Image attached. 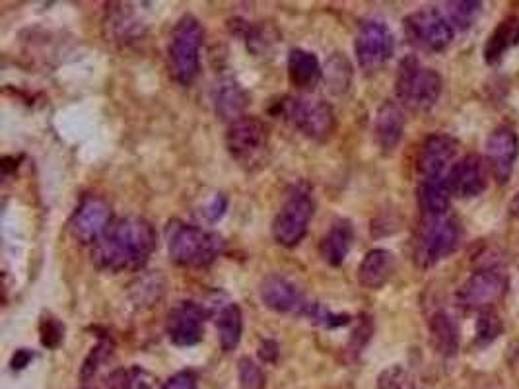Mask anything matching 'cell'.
Wrapping results in <instances>:
<instances>
[{
    "label": "cell",
    "mask_w": 519,
    "mask_h": 389,
    "mask_svg": "<svg viewBox=\"0 0 519 389\" xmlns=\"http://www.w3.org/2000/svg\"><path fill=\"white\" fill-rule=\"evenodd\" d=\"M259 296L269 310L286 316L308 318L313 306V302L306 298V294L296 284L277 273L267 275L261 281Z\"/></svg>",
    "instance_id": "cell-12"
},
{
    "label": "cell",
    "mask_w": 519,
    "mask_h": 389,
    "mask_svg": "<svg viewBox=\"0 0 519 389\" xmlns=\"http://www.w3.org/2000/svg\"><path fill=\"white\" fill-rule=\"evenodd\" d=\"M32 360H34V353L30 349H20L12 356L10 366H12V370H24Z\"/></svg>",
    "instance_id": "cell-36"
},
{
    "label": "cell",
    "mask_w": 519,
    "mask_h": 389,
    "mask_svg": "<svg viewBox=\"0 0 519 389\" xmlns=\"http://www.w3.org/2000/svg\"><path fill=\"white\" fill-rule=\"evenodd\" d=\"M519 45V16L512 14L504 18L486 39L483 57L486 65H498L504 61L508 51Z\"/></svg>",
    "instance_id": "cell-22"
},
{
    "label": "cell",
    "mask_w": 519,
    "mask_h": 389,
    "mask_svg": "<svg viewBox=\"0 0 519 389\" xmlns=\"http://www.w3.org/2000/svg\"><path fill=\"white\" fill-rule=\"evenodd\" d=\"M41 345L47 349H57L65 339V325L57 318H43L39 325Z\"/></svg>",
    "instance_id": "cell-33"
},
{
    "label": "cell",
    "mask_w": 519,
    "mask_h": 389,
    "mask_svg": "<svg viewBox=\"0 0 519 389\" xmlns=\"http://www.w3.org/2000/svg\"><path fill=\"white\" fill-rule=\"evenodd\" d=\"M162 389H199V386L193 372H177L164 382Z\"/></svg>",
    "instance_id": "cell-34"
},
{
    "label": "cell",
    "mask_w": 519,
    "mask_h": 389,
    "mask_svg": "<svg viewBox=\"0 0 519 389\" xmlns=\"http://www.w3.org/2000/svg\"><path fill=\"white\" fill-rule=\"evenodd\" d=\"M405 133V113L395 102H383L374 121V137L381 152L391 154Z\"/></svg>",
    "instance_id": "cell-19"
},
{
    "label": "cell",
    "mask_w": 519,
    "mask_h": 389,
    "mask_svg": "<svg viewBox=\"0 0 519 389\" xmlns=\"http://www.w3.org/2000/svg\"><path fill=\"white\" fill-rule=\"evenodd\" d=\"M395 94L401 106L411 111H428L440 100L442 76L434 69L424 67L416 57H407L397 71Z\"/></svg>",
    "instance_id": "cell-5"
},
{
    "label": "cell",
    "mask_w": 519,
    "mask_h": 389,
    "mask_svg": "<svg viewBox=\"0 0 519 389\" xmlns=\"http://www.w3.org/2000/svg\"><path fill=\"white\" fill-rule=\"evenodd\" d=\"M397 269V259L389 249H370L358 265V283L368 290H380Z\"/></svg>",
    "instance_id": "cell-18"
},
{
    "label": "cell",
    "mask_w": 519,
    "mask_h": 389,
    "mask_svg": "<svg viewBox=\"0 0 519 389\" xmlns=\"http://www.w3.org/2000/svg\"><path fill=\"white\" fill-rule=\"evenodd\" d=\"M224 251V240L205 228L175 224L168 234V253L175 265L203 269L212 265Z\"/></svg>",
    "instance_id": "cell-4"
},
{
    "label": "cell",
    "mask_w": 519,
    "mask_h": 389,
    "mask_svg": "<svg viewBox=\"0 0 519 389\" xmlns=\"http://www.w3.org/2000/svg\"><path fill=\"white\" fill-rule=\"evenodd\" d=\"M430 339L436 353L455 356L459 351V327L448 312H436L430 319Z\"/></svg>",
    "instance_id": "cell-25"
},
{
    "label": "cell",
    "mask_w": 519,
    "mask_h": 389,
    "mask_svg": "<svg viewBox=\"0 0 519 389\" xmlns=\"http://www.w3.org/2000/svg\"><path fill=\"white\" fill-rule=\"evenodd\" d=\"M502 331H504V325L496 312H492V310L481 312L479 321H477V331H475V345L488 347L492 341L498 339V335H502Z\"/></svg>",
    "instance_id": "cell-30"
},
{
    "label": "cell",
    "mask_w": 519,
    "mask_h": 389,
    "mask_svg": "<svg viewBox=\"0 0 519 389\" xmlns=\"http://www.w3.org/2000/svg\"><path fill=\"white\" fill-rule=\"evenodd\" d=\"M506 286L508 281L500 271L481 269L461 284L457 290V302L467 310L486 312L504 296Z\"/></svg>",
    "instance_id": "cell-13"
},
{
    "label": "cell",
    "mask_w": 519,
    "mask_h": 389,
    "mask_svg": "<svg viewBox=\"0 0 519 389\" xmlns=\"http://www.w3.org/2000/svg\"><path fill=\"white\" fill-rule=\"evenodd\" d=\"M459 141L446 133H434L426 137L418 156H416V172L420 181L424 179H444L446 170L450 168L453 158L457 156Z\"/></svg>",
    "instance_id": "cell-15"
},
{
    "label": "cell",
    "mask_w": 519,
    "mask_h": 389,
    "mask_svg": "<svg viewBox=\"0 0 519 389\" xmlns=\"http://www.w3.org/2000/svg\"><path fill=\"white\" fill-rule=\"evenodd\" d=\"M510 214L519 218V193H516V197L510 201Z\"/></svg>",
    "instance_id": "cell-38"
},
{
    "label": "cell",
    "mask_w": 519,
    "mask_h": 389,
    "mask_svg": "<svg viewBox=\"0 0 519 389\" xmlns=\"http://www.w3.org/2000/svg\"><path fill=\"white\" fill-rule=\"evenodd\" d=\"M448 20L459 30H469L483 12V2H448Z\"/></svg>",
    "instance_id": "cell-28"
},
{
    "label": "cell",
    "mask_w": 519,
    "mask_h": 389,
    "mask_svg": "<svg viewBox=\"0 0 519 389\" xmlns=\"http://www.w3.org/2000/svg\"><path fill=\"white\" fill-rule=\"evenodd\" d=\"M111 226V205L104 197L88 195L70 216V236L82 246H94Z\"/></svg>",
    "instance_id": "cell-11"
},
{
    "label": "cell",
    "mask_w": 519,
    "mask_h": 389,
    "mask_svg": "<svg viewBox=\"0 0 519 389\" xmlns=\"http://www.w3.org/2000/svg\"><path fill=\"white\" fill-rule=\"evenodd\" d=\"M312 218L313 199L310 191H292L273 220L275 242L282 248H296L308 234Z\"/></svg>",
    "instance_id": "cell-8"
},
{
    "label": "cell",
    "mask_w": 519,
    "mask_h": 389,
    "mask_svg": "<svg viewBox=\"0 0 519 389\" xmlns=\"http://www.w3.org/2000/svg\"><path fill=\"white\" fill-rule=\"evenodd\" d=\"M321 65L317 57L306 49H290L288 53V76L298 90H313L321 80Z\"/></svg>",
    "instance_id": "cell-23"
},
{
    "label": "cell",
    "mask_w": 519,
    "mask_h": 389,
    "mask_svg": "<svg viewBox=\"0 0 519 389\" xmlns=\"http://www.w3.org/2000/svg\"><path fill=\"white\" fill-rule=\"evenodd\" d=\"M238 378L242 389H265V374L257 362L243 356L238 362Z\"/></svg>",
    "instance_id": "cell-32"
},
{
    "label": "cell",
    "mask_w": 519,
    "mask_h": 389,
    "mask_svg": "<svg viewBox=\"0 0 519 389\" xmlns=\"http://www.w3.org/2000/svg\"><path fill=\"white\" fill-rule=\"evenodd\" d=\"M249 104V98L245 94L240 82L234 78H222L212 88V106L216 115L222 121H238L245 117V107Z\"/></svg>",
    "instance_id": "cell-20"
},
{
    "label": "cell",
    "mask_w": 519,
    "mask_h": 389,
    "mask_svg": "<svg viewBox=\"0 0 519 389\" xmlns=\"http://www.w3.org/2000/svg\"><path fill=\"white\" fill-rule=\"evenodd\" d=\"M158 244L154 226L140 216H125L107 228L94 244L92 263L104 273L140 271Z\"/></svg>",
    "instance_id": "cell-1"
},
{
    "label": "cell",
    "mask_w": 519,
    "mask_h": 389,
    "mask_svg": "<svg viewBox=\"0 0 519 389\" xmlns=\"http://www.w3.org/2000/svg\"><path fill=\"white\" fill-rule=\"evenodd\" d=\"M216 331H218V343L224 353H232L240 341L243 333L242 310L238 304H228L222 308L216 319Z\"/></svg>",
    "instance_id": "cell-26"
},
{
    "label": "cell",
    "mask_w": 519,
    "mask_h": 389,
    "mask_svg": "<svg viewBox=\"0 0 519 389\" xmlns=\"http://www.w3.org/2000/svg\"><path fill=\"white\" fill-rule=\"evenodd\" d=\"M461 242V226L455 216H422L413 240V259L418 269H430L450 257Z\"/></svg>",
    "instance_id": "cell-3"
},
{
    "label": "cell",
    "mask_w": 519,
    "mask_h": 389,
    "mask_svg": "<svg viewBox=\"0 0 519 389\" xmlns=\"http://www.w3.org/2000/svg\"><path fill=\"white\" fill-rule=\"evenodd\" d=\"M226 207H228V199H226L222 193H218V195H214L212 201L208 203V207L205 209V216H207L210 222H214V220H218V218L224 214Z\"/></svg>",
    "instance_id": "cell-35"
},
{
    "label": "cell",
    "mask_w": 519,
    "mask_h": 389,
    "mask_svg": "<svg viewBox=\"0 0 519 389\" xmlns=\"http://www.w3.org/2000/svg\"><path fill=\"white\" fill-rule=\"evenodd\" d=\"M393 49H395V39L391 30L378 20H370L362 24L354 39V53L362 71H380L381 67L393 57Z\"/></svg>",
    "instance_id": "cell-10"
},
{
    "label": "cell",
    "mask_w": 519,
    "mask_h": 389,
    "mask_svg": "<svg viewBox=\"0 0 519 389\" xmlns=\"http://www.w3.org/2000/svg\"><path fill=\"white\" fill-rule=\"evenodd\" d=\"M354 242V226L348 218H337L319 242V255L331 267H341Z\"/></svg>",
    "instance_id": "cell-21"
},
{
    "label": "cell",
    "mask_w": 519,
    "mask_h": 389,
    "mask_svg": "<svg viewBox=\"0 0 519 389\" xmlns=\"http://www.w3.org/2000/svg\"><path fill=\"white\" fill-rule=\"evenodd\" d=\"M450 191L444 179H424L418 185V207L422 216L450 213Z\"/></svg>",
    "instance_id": "cell-24"
},
{
    "label": "cell",
    "mask_w": 519,
    "mask_h": 389,
    "mask_svg": "<svg viewBox=\"0 0 519 389\" xmlns=\"http://www.w3.org/2000/svg\"><path fill=\"white\" fill-rule=\"evenodd\" d=\"M259 356H261V360H263V362H277V343H275V341H271V339L263 341V343H261V347H259Z\"/></svg>",
    "instance_id": "cell-37"
},
{
    "label": "cell",
    "mask_w": 519,
    "mask_h": 389,
    "mask_svg": "<svg viewBox=\"0 0 519 389\" xmlns=\"http://www.w3.org/2000/svg\"><path fill=\"white\" fill-rule=\"evenodd\" d=\"M407 39L426 53H442L453 41V26L448 16L434 6L420 8L403 20Z\"/></svg>",
    "instance_id": "cell-7"
},
{
    "label": "cell",
    "mask_w": 519,
    "mask_h": 389,
    "mask_svg": "<svg viewBox=\"0 0 519 389\" xmlns=\"http://www.w3.org/2000/svg\"><path fill=\"white\" fill-rule=\"evenodd\" d=\"M325 78L335 94H345L352 82V65L346 59L345 53H333L325 65Z\"/></svg>",
    "instance_id": "cell-27"
},
{
    "label": "cell",
    "mask_w": 519,
    "mask_h": 389,
    "mask_svg": "<svg viewBox=\"0 0 519 389\" xmlns=\"http://www.w3.org/2000/svg\"><path fill=\"white\" fill-rule=\"evenodd\" d=\"M280 109L286 121L312 141H325L335 131L333 107L323 102L321 98H313V96L286 98L280 104Z\"/></svg>",
    "instance_id": "cell-6"
},
{
    "label": "cell",
    "mask_w": 519,
    "mask_h": 389,
    "mask_svg": "<svg viewBox=\"0 0 519 389\" xmlns=\"http://www.w3.org/2000/svg\"><path fill=\"white\" fill-rule=\"evenodd\" d=\"M378 389H424L416 380L415 374L405 370L403 366H391L381 372L378 378Z\"/></svg>",
    "instance_id": "cell-31"
},
{
    "label": "cell",
    "mask_w": 519,
    "mask_h": 389,
    "mask_svg": "<svg viewBox=\"0 0 519 389\" xmlns=\"http://www.w3.org/2000/svg\"><path fill=\"white\" fill-rule=\"evenodd\" d=\"M446 185L451 197L473 199L483 195L486 189V166L479 154H467L453 164L446 174Z\"/></svg>",
    "instance_id": "cell-17"
},
{
    "label": "cell",
    "mask_w": 519,
    "mask_h": 389,
    "mask_svg": "<svg viewBox=\"0 0 519 389\" xmlns=\"http://www.w3.org/2000/svg\"><path fill=\"white\" fill-rule=\"evenodd\" d=\"M519 156V139L508 125L496 127L486 139V166L494 179L504 185L514 174Z\"/></svg>",
    "instance_id": "cell-14"
},
{
    "label": "cell",
    "mask_w": 519,
    "mask_h": 389,
    "mask_svg": "<svg viewBox=\"0 0 519 389\" xmlns=\"http://www.w3.org/2000/svg\"><path fill=\"white\" fill-rule=\"evenodd\" d=\"M207 312L195 302H181L166 319V335L175 347H195L203 341Z\"/></svg>",
    "instance_id": "cell-16"
},
{
    "label": "cell",
    "mask_w": 519,
    "mask_h": 389,
    "mask_svg": "<svg viewBox=\"0 0 519 389\" xmlns=\"http://www.w3.org/2000/svg\"><path fill=\"white\" fill-rule=\"evenodd\" d=\"M152 378L142 368H129V370H117L111 374L107 389H150Z\"/></svg>",
    "instance_id": "cell-29"
},
{
    "label": "cell",
    "mask_w": 519,
    "mask_h": 389,
    "mask_svg": "<svg viewBox=\"0 0 519 389\" xmlns=\"http://www.w3.org/2000/svg\"><path fill=\"white\" fill-rule=\"evenodd\" d=\"M203 41V24L193 14H185L175 22L168 45V69L173 82L189 86L199 76Z\"/></svg>",
    "instance_id": "cell-2"
},
{
    "label": "cell",
    "mask_w": 519,
    "mask_h": 389,
    "mask_svg": "<svg viewBox=\"0 0 519 389\" xmlns=\"http://www.w3.org/2000/svg\"><path fill=\"white\" fill-rule=\"evenodd\" d=\"M269 146V129L267 125L251 115L230 123L226 131V150L234 162L243 168H253L259 164Z\"/></svg>",
    "instance_id": "cell-9"
}]
</instances>
